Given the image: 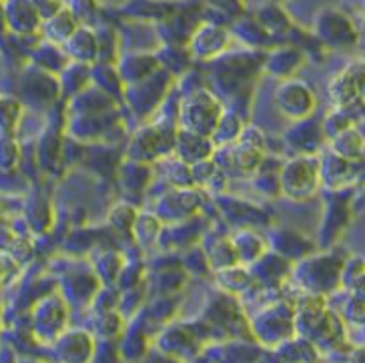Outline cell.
I'll use <instances>...</instances> for the list:
<instances>
[{
	"label": "cell",
	"mask_w": 365,
	"mask_h": 363,
	"mask_svg": "<svg viewBox=\"0 0 365 363\" xmlns=\"http://www.w3.org/2000/svg\"><path fill=\"white\" fill-rule=\"evenodd\" d=\"M361 32H364V36H365V22H364V29H361Z\"/></svg>",
	"instance_id": "obj_1"
}]
</instances>
